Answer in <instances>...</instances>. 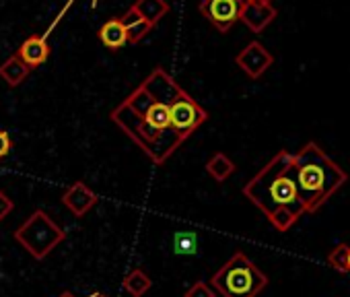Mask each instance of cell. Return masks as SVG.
<instances>
[{
	"label": "cell",
	"instance_id": "1",
	"mask_svg": "<svg viewBox=\"0 0 350 297\" xmlns=\"http://www.w3.org/2000/svg\"><path fill=\"white\" fill-rule=\"evenodd\" d=\"M182 91L167 70L154 68L111 112V122L157 166H163L186 142L171 126V105Z\"/></svg>",
	"mask_w": 350,
	"mask_h": 297
},
{
	"label": "cell",
	"instance_id": "2",
	"mask_svg": "<svg viewBox=\"0 0 350 297\" xmlns=\"http://www.w3.org/2000/svg\"><path fill=\"white\" fill-rule=\"evenodd\" d=\"M243 194L280 233L288 231L303 215H307L295 182L293 155L288 151H278L243 186Z\"/></svg>",
	"mask_w": 350,
	"mask_h": 297
},
{
	"label": "cell",
	"instance_id": "3",
	"mask_svg": "<svg viewBox=\"0 0 350 297\" xmlns=\"http://www.w3.org/2000/svg\"><path fill=\"white\" fill-rule=\"evenodd\" d=\"M293 172L307 215L317 213L348 182L346 172L313 140L293 155Z\"/></svg>",
	"mask_w": 350,
	"mask_h": 297
},
{
	"label": "cell",
	"instance_id": "4",
	"mask_svg": "<svg viewBox=\"0 0 350 297\" xmlns=\"http://www.w3.org/2000/svg\"><path fill=\"white\" fill-rule=\"evenodd\" d=\"M211 287L223 297H258L268 287V276L243 252H235L213 274Z\"/></svg>",
	"mask_w": 350,
	"mask_h": 297
},
{
	"label": "cell",
	"instance_id": "5",
	"mask_svg": "<svg viewBox=\"0 0 350 297\" xmlns=\"http://www.w3.org/2000/svg\"><path fill=\"white\" fill-rule=\"evenodd\" d=\"M13 237L36 260H44L60 242H64L66 231L44 209H36Z\"/></svg>",
	"mask_w": 350,
	"mask_h": 297
},
{
	"label": "cell",
	"instance_id": "6",
	"mask_svg": "<svg viewBox=\"0 0 350 297\" xmlns=\"http://www.w3.org/2000/svg\"><path fill=\"white\" fill-rule=\"evenodd\" d=\"M241 7L243 0H202L198 9L213 27H217L221 34H227L239 21Z\"/></svg>",
	"mask_w": 350,
	"mask_h": 297
},
{
	"label": "cell",
	"instance_id": "7",
	"mask_svg": "<svg viewBox=\"0 0 350 297\" xmlns=\"http://www.w3.org/2000/svg\"><path fill=\"white\" fill-rule=\"evenodd\" d=\"M274 62V56L260 44V42H250L237 56L235 64L250 77V79H260Z\"/></svg>",
	"mask_w": 350,
	"mask_h": 297
},
{
	"label": "cell",
	"instance_id": "8",
	"mask_svg": "<svg viewBox=\"0 0 350 297\" xmlns=\"http://www.w3.org/2000/svg\"><path fill=\"white\" fill-rule=\"evenodd\" d=\"M97 194L85 184V182H75L62 196V205L75 215V217H85L95 205H97Z\"/></svg>",
	"mask_w": 350,
	"mask_h": 297
},
{
	"label": "cell",
	"instance_id": "9",
	"mask_svg": "<svg viewBox=\"0 0 350 297\" xmlns=\"http://www.w3.org/2000/svg\"><path fill=\"white\" fill-rule=\"evenodd\" d=\"M276 15L278 13L272 5H254V3H245L243 0L239 21H243L254 34H262L276 19Z\"/></svg>",
	"mask_w": 350,
	"mask_h": 297
},
{
	"label": "cell",
	"instance_id": "10",
	"mask_svg": "<svg viewBox=\"0 0 350 297\" xmlns=\"http://www.w3.org/2000/svg\"><path fill=\"white\" fill-rule=\"evenodd\" d=\"M17 56L29 66V70H33L50 58V44L44 36H31L21 44Z\"/></svg>",
	"mask_w": 350,
	"mask_h": 297
},
{
	"label": "cell",
	"instance_id": "11",
	"mask_svg": "<svg viewBox=\"0 0 350 297\" xmlns=\"http://www.w3.org/2000/svg\"><path fill=\"white\" fill-rule=\"evenodd\" d=\"M124 29H126V38H128V44H140L150 31H152V23H148L146 19H142L132 7L120 17Z\"/></svg>",
	"mask_w": 350,
	"mask_h": 297
},
{
	"label": "cell",
	"instance_id": "12",
	"mask_svg": "<svg viewBox=\"0 0 350 297\" xmlns=\"http://www.w3.org/2000/svg\"><path fill=\"white\" fill-rule=\"evenodd\" d=\"M97 38H99V42H101L107 50H113V52H116V50H120V48H124V46L128 44L126 29H124V25H122L120 17L105 21V23L99 27Z\"/></svg>",
	"mask_w": 350,
	"mask_h": 297
},
{
	"label": "cell",
	"instance_id": "13",
	"mask_svg": "<svg viewBox=\"0 0 350 297\" xmlns=\"http://www.w3.org/2000/svg\"><path fill=\"white\" fill-rule=\"evenodd\" d=\"M29 66L17 56V54H13V56H9L5 62H3V66H0V77L5 79V83L9 85V87H19L27 77H29Z\"/></svg>",
	"mask_w": 350,
	"mask_h": 297
},
{
	"label": "cell",
	"instance_id": "14",
	"mask_svg": "<svg viewBox=\"0 0 350 297\" xmlns=\"http://www.w3.org/2000/svg\"><path fill=\"white\" fill-rule=\"evenodd\" d=\"M132 9L142 17L146 19L148 23L157 25L169 11L171 7L167 5V0H134Z\"/></svg>",
	"mask_w": 350,
	"mask_h": 297
},
{
	"label": "cell",
	"instance_id": "15",
	"mask_svg": "<svg viewBox=\"0 0 350 297\" xmlns=\"http://www.w3.org/2000/svg\"><path fill=\"white\" fill-rule=\"evenodd\" d=\"M206 172H208V176H211L213 180L225 182L229 176H233L235 164H233L225 153H215V155L208 159V164H206Z\"/></svg>",
	"mask_w": 350,
	"mask_h": 297
},
{
	"label": "cell",
	"instance_id": "16",
	"mask_svg": "<svg viewBox=\"0 0 350 297\" xmlns=\"http://www.w3.org/2000/svg\"><path fill=\"white\" fill-rule=\"evenodd\" d=\"M152 287V281L148 279V274L142 268H134L132 272L126 274L124 279V289L132 295V297H142L146 295V291Z\"/></svg>",
	"mask_w": 350,
	"mask_h": 297
},
{
	"label": "cell",
	"instance_id": "17",
	"mask_svg": "<svg viewBox=\"0 0 350 297\" xmlns=\"http://www.w3.org/2000/svg\"><path fill=\"white\" fill-rule=\"evenodd\" d=\"M173 248H175V254H196V248H198V237L190 231H180L175 233L173 237Z\"/></svg>",
	"mask_w": 350,
	"mask_h": 297
},
{
	"label": "cell",
	"instance_id": "18",
	"mask_svg": "<svg viewBox=\"0 0 350 297\" xmlns=\"http://www.w3.org/2000/svg\"><path fill=\"white\" fill-rule=\"evenodd\" d=\"M327 264L342 272V274H348V244H338L329 254H327Z\"/></svg>",
	"mask_w": 350,
	"mask_h": 297
},
{
	"label": "cell",
	"instance_id": "19",
	"mask_svg": "<svg viewBox=\"0 0 350 297\" xmlns=\"http://www.w3.org/2000/svg\"><path fill=\"white\" fill-rule=\"evenodd\" d=\"M184 297H217V291L208 285V283H204V281H196L188 291H186V295Z\"/></svg>",
	"mask_w": 350,
	"mask_h": 297
},
{
	"label": "cell",
	"instance_id": "20",
	"mask_svg": "<svg viewBox=\"0 0 350 297\" xmlns=\"http://www.w3.org/2000/svg\"><path fill=\"white\" fill-rule=\"evenodd\" d=\"M13 148V140H11V134L7 130L0 128V159H5Z\"/></svg>",
	"mask_w": 350,
	"mask_h": 297
},
{
	"label": "cell",
	"instance_id": "21",
	"mask_svg": "<svg viewBox=\"0 0 350 297\" xmlns=\"http://www.w3.org/2000/svg\"><path fill=\"white\" fill-rule=\"evenodd\" d=\"M13 209H15V203L3 190H0V221L7 219L13 213Z\"/></svg>",
	"mask_w": 350,
	"mask_h": 297
},
{
	"label": "cell",
	"instance_id": "22",
	"mask_svg": "<svg viewBox=\"0 0 350 297\" xmlns=\"http://www.w3.org/2000/svg\"><path fill=\"white\" fill-rule=\"evenodd\" d=\"M245 3H254V5H272V0H245Z\"/></svg>",
	"mask_w": 350,
	"mask_h": 297
},
{
	"label": "cell",
	"instance_id": "23",
	"mask_svg": "<svg viewBox=\"0 0 350 297\" xmlns=\"http://www.w3.org/2000/svg\"><path fill=\"white\" fill-rule=\"evenodd\" d=\"M348 274H350V246H348Z\"/></svg>",
	"mask_w": 350,
	"mask_h": 297
},
{
	"label": "cell",
	"instance_id": "24",
	"mask_svg": "<svg viewBox=\"0 0 350 297\" xmlns=\"http://www.w3.org/2000/svg\"><path fill=\"white\" fill-rule=\"evenodd\" d=\"M60 297H75V295H72V293H62Z\"/></svg>",
	"mask_w": 350,
	"mask_h": 297
},
{
	"label": "cell",
	"instance_id": "25",
	"mask_svg": "<svg viewBox=\"0 0 350 297\" xmlns=\"http://www.w3.org/2000/svg\"><path fill=\"white\" fill-rule=\"evenodd\" d=\"M91 297H107V295H101V293H95V295H91Z\"/></svg>",
	"mask_w": 350,
	"mask_h": 297
}]
</instances>
